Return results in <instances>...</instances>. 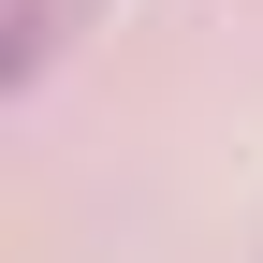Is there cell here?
<instances>
[]
</instances>
